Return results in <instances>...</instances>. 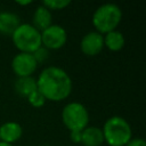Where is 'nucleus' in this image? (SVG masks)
<instances>
[{
    "label": "nucleus",
    "instance_id": "4",
    "mask_svg": "<svg viewBox=\"0 0 146 146\" xmlns=\"http://www.w3.org/2000/svg\"><path fill=\"white\" fill-rule=\"evenodd\" d=\"M11 40L19 52L33 54L41 44V33L32 24L21 23L13 32Z\"/></svg>",
    "mask_w": 146,
    "mask_h": 146
},
{
    "label": "nucleus",
    "instance_id": "3",
    "mask_svg": "<svg viewBox=\"0 0 146 146\" xmlns=\"http://www.w3.org/2000/svg\"><path fill=\"white\" fill-rule=\"evenodd\" d=\"M122 21V10L115 3H104L99 6L92 14V25L96 32L106 34L116 30Z\"/></svg>",
    "mask_w": 146,
    "mask_h": 146
},
{
    "label": "nucleus",
    "instance_id": "1",
    "mask_svg": "<svg viewBox=\"0 0 146 146\" xmlns=\"http://www.w3.org/2000/svg\"><path fill=\"white\" fill-rule=\"evenodd\" d=\"M36 81V89L46 100L62 102L66 99L73 89V82L68 73L58 66H47L41 71Z\"/></svg>",
    "mask_w": 146,
    "mask_h": 146
},
{
    "label": "nucleus",
    "instance_id": "11",
    "mask_svg": "<svg viewBox=\"0 0 146 146\" xmlns=\"http://www.w3.org/2000/svg\"><path fill=\"white\" fill-rule=\"evenodd\" d=\"M52 24V16L49 9L43 7L42 5L36 7V9L33 13V18H32V25L38 30V31H43L47 27H49Z\"/></svg>",
    "mask_w": 146,
    "mask_h": 146
},
{
    "label": "nucleus",
    "instance_id": "20",
    "mask_svg": "<svg viewBox=\"0 0 146 146\" xmlns=\"http://www.w3.org/2000/svg\"><path fill=\"white\" fill-rule=\"evenodd\" d=\"M16 3H17L18 6H29V5L32 3V1H31V0H25V1H19V0H17Z\"/></svg>",
    "mask_w": 146,
    "mask_h": 146
},
{
    "label": "nucleus",
    "instance_id": "17",
    "mask_svg": "<svg viewBox=\"0 0 146 146\" xmlns=\"http://www.w3.org/2000/svg\"><path fill=\"white\" fill-rule=\"evenodd\" d=\"M32 55H33L34 59L36 60V63L40 64V63L44 62L46 59H48V57H49V50L41 46V47H40L39 49H36Z\"/></svg>",
    "mask_w": 146,
    "mask_h": 146
},
{
    "label": "nucleus",
    "instance_id": "18",
    "mask_svg": "<svg viewBox=\"0 0 146 146\" xmlns=\"http://www.w3.org/2000/svg\"><path fill=\"white\" fill-rule=\"evenodd\" d=\"M125 146H146V141L143 138H131Z\"/></svg>",
    "mask_w": 146,
    "mask_h": 146
},
{
    "label": "nucleus",
    "instance_id": "15",
    "mask_svg": "<svg viewBox=\"0 0 146 146\" xmlns=\"http://www.w3.org/2000/svg\"><path fill=\"white\" fill-rule=\"evenodd\" d=\"M71 5L70 0H44L42 1V6L49 10H62Z\"/></svg>",
    "mask_w": 146,
    "mask_h": 146
},
{
    "label": "nucleus",
    "instance_id": "21",
    "mask_svg": "<svg viewBox=\"0 0 146 146\" xmlns=\"http://www.w3.org/2000/svg\"><path fill=\"white\" fill-rule=\"evenodd\" d=\"M0 146H13L11 144H8V143H3V141H0Z\"/></svg>",
    "mask_w": 146,
    "mask_h": 146
},
{
    "label": "nucleus",
    "instance_id": "10",
    "mask_svg": "<svg viewBox=\"0 0 146 146\" xmlns=\"http://www.w3.org/2000/svg\"><path fill=\"white\" fill-rule=\"evenodd\" d=\"M104 136L102 129L96 125H88L81 131V144L83 146H102Z\"/></svg>",
    "mask_w": 146,
    "mask_h": 146
},
{
    "label": "nucleus",
    "instance_id": "12",
    "mask_svg": "<svg viewBox=\"0 0 146 146\" xmlns=\"http://www.w3.org/2000/svg\"><path fill=\"white\" fill-rule=\"evenodd\" d=\"M21 24L19 17L10 11H0V33L11 35L13 32Z\"/></svg>",
    "mask_w": 146,
    "mask_h": 146
},
{
    "label": "nucleus",
    "instance_id": "2",
    "mask_svg": "<svg viewBox=\"0 0 146 146\" xmlns=\"http://www.w3.org/2000/svg\"><path fill=\"white\" fill-rule=\"evenodd\" d=\"M104 141L110 146H125L132 138V130L129 122L119 115L108 117L102 128Z\"/></svg>",
    "mask_w": 146,
    "mask_h": 146
},
{
    "label": "nucleus",
    "instance_id": "5",
    "mask_svg": "<svg viewBox=\"0 0 146 146\" xmlns=\"http://www.w3.org/2000/svg\"><path fill=\"white\" fill-rule=\"evenodd\" d=\"M62 121L70 132L82 131L89 124V112L83 104L71 102L62 111Z\"/></svg>",
    "mask_w": 146,
    "mask_h": 146
},
{
    "label": "nucleus",
    "instance_id": "19",
    "mask_svg": "<svg viewBox=\"0 0 146 146\" xmlns=\"http://www.w3.org/2000/svg\"><path fill=\"white\" fill-rule=\"evenodd\" d=\"M70 139L75 144H80L81 143V131H71Z\"/></svg>",
    "mask_w": 146,
    "mask_h": 146
},
{
    "label": "nucleus",
    "instance_id": "13",
    "mask_svg": "<svg viewBox=\"0 0 146 146\" xmlns=\"http://www.w3.org/2000/svg\"><path fill=\"white\" fill-rule=\"evenodd\" d=\"M103 36H104V47H106L111 51H120L124 47L125 43L124 36L117 30L111 31Z\"/></svg>",
    "mask_w": 146,
    "mask_h": 146
},
{
    "label": "nucleus",
    "instance_id": "7",
    "mask_svg": "<svg viewBox=\"0 0 146 146\" xmlns=\"http://www.w3.org/2000/svg\"><path fill=\"white\" fill-rule=\"evenodd\" d=\"M36 67L38 63L32 54L18 52L11 60V70L17 78L32 76V74L36 71Z\"/></svg>",
    "mask_w": 146,
    "mask_h": 146
},
{
    "label": "nucleus",
    "instance_id": "9",
    "mask_svg": "<svg viewBox=\"0 0 146 146\" xmlns=\"http://www.w3.org/2000/svg\"><path fill=\"white\" fill-rule=\"evenodd\" d=\"M23 135L22 125L16 121H8L0 125V141L11 144L17 141Z\"/></svg>",
    "mask_w": 146,
    "mask_h": 146
},
{
    "label": "nucleus",
    "instance_id": "6",
    "mask_svg": "<svg viewBox=\"0 0 146 146\" xmlns=\"http://www.w3.org/2000/svg\"><path fill=\"white\" fill-rule=\"evenodd\" d=\"M41 44L48 50H58L63 48L67 41L66 30L58 24H51L41 31Z\"/></svg>",
    "mask_w": 146,
    "mask_h": 146
},
{
    "label": "nucleus",
    "instance_id": "8",
    "mask_svg": "<svg viewBox=\"0 0 146 146\" xmlns=\"http://www.w3.org/2000/svg\"><path fill=\"white\" fill-rule=\"evenodd\" d=\"M80 49L86 56H97L104 49V36L96 31L88 32L80 41Z\"/></svg>",
    "mask_w": 146,
    "mask_h": 146
},
{
    "label": "nucleus",
    "instance_id": "16",
    "mask_svg": "<svg viewBox=\"0 0 146 146\" xmlns=\"http://www.w3.org/2000/svg\"><path fill=\"white\" fill-rule=\"evenodd\" d=\"M26 98H27L29 104L35 108H40L46 104V98L42 96V94L38 89L35 91H33L31 95H29Z\"/></svg>",
    "mask_w": 146,
    "mask_h": 146
},
{
    "label": "nucleus",
    "instance_id": "22",
    "mask_svg": "<svg viewBox=\"0 0 146 146\" xmlns=\"http://www.w3.org/2000/svg\"><path fill=\"white\" fill-rule=\"evenodd\" d=\"M0 88H1V83H0Z\"/></svg>",
    "mask_w": 146,
    "mask_h": 146
},
{
    "label": "nucleus",
    "instance_id": "14",
    "mask_svg": "<svg viewBox=\"0 0 146 146\" xmlns=\"http://www.w3.org/2000/svg\"><path fill=\"white\" fill-rule=\"evenodd\" d=\"M15 91L23 96L27 97L33 91L36 90V81L33 76H26V78H17L15 81Z\"/></svg>",
    "mask_w": 146,
    "mask_h": 146
}]
</instances>
